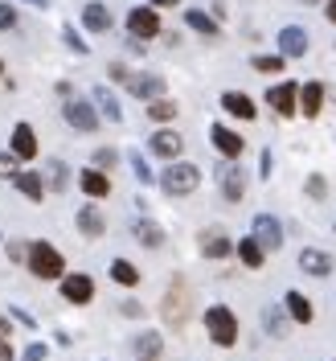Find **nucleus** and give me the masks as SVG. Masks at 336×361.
<instances>
[{"label":"nucleus","mask_w":336,"mask_h":361,"mask_svg":"<svg viewBox=\"0 0 336 361\" xmlns=\"http://www.w3.org/2000/svg\"><path fill=\"white\" fill-rule=\"evenodd\" d=\"M160 316H164L168 329H185L189 324V316H193V292H189V283L180 275L168 283V295L160 300Z\"/></svg>","instance_id":"obj_1"},{"label":"nucleus","mask_w":336,"mask_h":361,"mask_svg":"<svg viewBox=\"0 0 336 361\" xmlns=\"http://www.w3.org/2000/svg\"><path fill=\"white\" fill-rule=\"evenodd\" d=\"M29 271L37 275V279H62L66 275V259H62V250L49 247V243H29Z\"/></svg>","instance_id":"obj_2"},{"label":"nucleus","mask_w":336,"mask_h":361,"mask_svg":"<svg viewBox=\"0 0 336 361\" xmlns=\"http://www.w3.org/2000/svg\"><path fill=\"white\" fill-rule=\"evenodd\" d=\"M205 333H209V341H213V345H222V349L238 345V316L230 312L225 304L205 308Z\"/></svg>","instance_id":"obj_3"},{"label":"nucleus","mask_w":336,"mask_h":361,"mask_svg":"<svg viewBox=\"0 0 336 361\" xmlns=\"http://www.w3.org/2000/svg\"><path fill=\"white\" fill-rule=\"evenodd\" d=\"M160 185H164V193H168V197H185V193H193V189L201 185V173H197V164H185V160H177L173 169H164Z\"/></svg>","instance_id":"obj_4"},{"label":"nucleus","mask_w":336,"mask_h":361,"mask_svg":"<svg viewBox=\"0 0 336 361\" xmlns=\"http://www.w3.org/2000/svg\"><path fill=\"white\" fill-rule=\"evenodd\" d=\"M62 111H66V123L74 132H94L99 128V111H94V103H87V99H74L70 94L66 103H62Z\"/></svg>","instance_id":"obj_5"},{"label":"nucleus","mask_w":336,"mask_h":361,"mask_svg":"<svg viewBox=\"0 0 336 361\" xmlns=\"http://www.w3.org/2000/svg\"><path fill=\"white\" fill-rule=\"evenodd\" d=\"M250 238L263 250H279L283 247V226H279V218H270V214H259V218L250 222Z\"/></svg>","instance_id":"obj_6"},{"label":"nucleus","mask_w":336,"mask_h":361,"mask_svg":"<svg viewBox=\"0 0 336 361\" xmlns=\"http://www.w3.org/2000/svg\"><path fill=\"white\" fill-rule=\"evenodd\" d=\"M62 300H70V304H90L94 300V279L82 275V271L62 275Z\"/></svg>","instance_id":"obj_7"},{"label":"nucleus","mask_w":336,"mask_h":361,"mask_svg":"<svg viewBox=\"0 0 336 361\" xmlns=\"http://www.w3.org/2000/svg\"><path fill=\"white\" fill-rule=\"evenodd\" d=\"M267 103L275 107V115L287 119V115L299 111V87H295V82H279V87L267 90Z\"/></svg>","instance_id":"obj_8"},{"label":"nucleus","mask_w":336,"mask_h":361,"mask_svg":"<svg viewBox=\"0 0 336 361\" xmlns=\"http://www.w3.org/2000/svg\"><path fill=\"white\" fill-rule=\"evenodd\" d=\"M218 185H222V197L230 205H238L242 193H247V177H242L238 164H222V169H218Z\"/></svg>","instance_id":"obj_9"},{"label":"nucleus","mask_w":336,"mask_h":361,"mask_svg":"<svg viewBox=\"0 0 336 361\" xmlns=\"http://www.w3.org/2000/svg\"><path fill=\"white\" fill-rule=\"evenodd\" d=\"M209 140H213V148H218L225 160H238V157H242V148H247V144H242V135L230 132L225 123H213V128H209Z\"/></svg>","instance_id":"obj_10"},{"label":"nucleus","mask_w":336,"mask_h":361,"mask_svg":"<svg viewBox=\"0 0 336 361\" xmlns=\"http://www.w3.org/2000/svg\"><path fill=\"white\" fill-rule=\"evenodd\" d=\"M299 271L304 275H316V279H324V275H332V255L320 247H304L299 250Z\"/></svg>","instance_id":"obj_11"},{"label":"nucleus","mask_w":336,"mask_h":361,"mask_svg":"<svg viewBox=\"0 0 336 361\" xmlns=\"http://www.w3.org/2000/svg\"><path fill=\"white\" fill-rule=\"evenodd\" d=\"M304 54H308V33L299 25L279 29V58H304Z\"/></svg>","instance_id":"obj_12"},{"label":"nucleus","mask_w":336,"mask_h":361,"mask_svg":"<svg viewBox=\"0 0 336 361\" xmlns=\"http://www.w3.org/2000/svg\"><path fill=\"white\" fill-rule=\"evenodd\" d=\"M127 29H132V37H160V17L152 8H132L127 13Z\"/></svg>","instance_id":"obj_13"},{"label":"nucleus","mask_w":336,"mask_h":361,"mask_svg":"<svg viewBox=\"0 0 336 361\" xmlns=\"http://www.w3.org/2000/svg\"><path fill=\"white\" fill-rule=\"evenodd\" d=\"M123 87L132 90L135 99H152V103H156L160 94H164V78H160V74H132Z\"/></svg>","instance_id":"obj_14"},{"label":"nucleus","mask_w":336,"mask_h":361,"mask_svg":"<svg viewBox=\"0 0 336 361\" xmlns=\"http://www.w3.org/2000/svg\"><path fill=\"white\" fill-rule=\"evenodd\" d=\"M82 25H87L90 33H107L111 29V8L103 0H90L87 8H82Z\"/></svg>","instance_id":"obj_15"},{"label":"nucleus","mask_w":336,"mask_h":361,"mask_svg":"<svg viewBox=\"0 0 336 361\" xmlns=\"http://www.w3.org/2000/svg\"><path fill=\"white\" fill-rule=\"evenodd\" d=\"M283 308H287V316H292L295 324H312V316H316L312 300H308L304 292H287L283 295Z\"/></svg>","instance_id":"obj_16"},{"label":"nucleus","mask_w":336,"mask_h":361,"mask_svg":"<svg viewBox=\"0 0 336 361\" xmlns=\"http://www.w3.org/2000/svg\"><path fill=\"white\" fill-rule=\"evenodd\" d=\"M148 148H152L156 157L173 160V157H180V148H185V140H180L177 132H168V128H164V132H156L152 140H148Z\"/></svg>","instance_id":"obj_17"},{"label":"nucleus","mask_w":336,"mask_h":361,"mask_svg":"<svg viewBox=\"0 0 336 361\" xmlns=\"http://www.w3.org/2000/svg\"><path fill=\"white\" fill-rule=\"evenodd\" d=\"M222 107L230 115H238V119H254V115H259V107L250 103V94H242V90H225V94H222Z\"/></svg>","instance_id":"obj_18"},{"label":"nucleus","mask_w":336,"mask_h":361,"mask_svg":"<svg viewBox=\"0 0 336 361\" xmlns=\"http://www.w3.org/2000/svg\"><path fill=\"white\" fill-rule=\"evenodd\" d=\"M13 157L17 160L37 157V140H33V128H29V123H17V132H13Z\"/></svg>","instance_id":"obj_19"},{"label":"nucleus","mask_w":336,"mask_h":361,"mask_svg":"<svg viewBox=\"0 0 336 361\" xmlns=\"http://www.w3.org/2000/svg\"><path fill=\"white\" fill-rule=\"evenodd\" d=\"M320 107H324V87H320V82L299 87V111L308 115V119H316V115H320Z\"/></svg>","instance_id":"obj_20"},{"label":"nucleus","mask_w":336,"mask_h":361,"mask_svg":"<svg viewBox=\"0 0 336 361\" xmlns=\"http://www.w3.org/2000/svg\"><path fill=\"white\" fill-rule=\"evenodd\" d=\"M230 238H225L222 230H205L201 234V255L205 259H225V255H230Z\"/></svg>","instance_id":"obj_21"},{"label":"nucleus","mask_w":336,"mask_h":361,"mask_svg":"<svg viewBox=\"0 0 336 361\" xmlns=\"http://www.w3.org/2000/svg\"><path fill=\"white\" fill-rule=\"evenodd\" d=\"M78 230H82L87 238H103L107 222H103V214H99L94 205H82V209H78Z\"/></svg>","instance_id":"obj_22"},{"label":"nucleus","mask_w":336,"mask_h":361,"mask_svg":"<svg viewBox=\"0 0 336 361\" xmlns=\"http://www.w3.org/2000/svg\"><path fill=\"white\" fill-rule=\"evenodd\" d=\"M94 103H99V111L107 115L111 123H123V107H119V99L107 87H94Z\"/></svg>","instance_id":"obj_23"},{"label":"nucleus","mask_w":336,"mask_h":361,"mask_svg":"<svg viewBox=\"0 0 336 361\" xmlns=\"http://www.w3.org/2000/svg\"><path fill=\"white\" fill-rule=\"evenodd\" d=\"M82 193H87V197H107V193H111V180L103 177L99 169H87V173H82Z\"/></svg>","instance_id":"obj_24"},{"label":"nucleus","mask_w":336,"mask_h":361,"mask_svg":"<svg viewBox=\"0 0 336 361\" xmlns=\"http://www.w3.org/2000/svg\"><path fill=\"white\" fill-rule=\"evenodd\" d=\"M13 180H17V189H21L29 202H42V197H45V180L37 177V173H17Z\"/></svg>","instance_id":"obj_25"},{"label":"nucleus","mask_w":336,"mask_h":361,"mask_svg":"<svg viewBox=\"0 0 336 361\" xmlns=\"http://www.w3.org/2000/svg\"><path fill=\"white\" fill-rule=\"evenodd\" d=\"M160 349H164L160 333H139V337H135V353H139V361H156Z\"/></svg>","instance_id":"obj_26"},{"label":"nucleus","mask_w":336,"mask_h":361,"mask_svg":"<svg viewBox=\"0 0 336 361\" xmlns=\"http://www.w3.org/2000/svg\"><path fill=\"white\" fill-rule=\"evenodd\" d=\"M185 25H189V29H197L201 37H218V21H213L209 13H197V8H189V13H185Z\"/></svg>","instance_id":"obj_27"},{"label":"nucleus","mask_w":336,"mask_h":361,"mask_svg":"<svg viewBox=\"0 0 336 361\" xmlns=\"http://www.w3.org/2000/svg\"><path fill=\"white\" fill-rule=\"evenodd\" d=\"M135 243H139V247H152V250H156L160 243H164V230H160L156 222H135Z\"/></svg>","instance_id":"obj_28"},{"label":"nucleus","mask_w":336,"mask_h":361,"mask_svg":"<svg viewBox=\"0 0 336 361\" xmlns=\"http://www.w3.org/2000/svg\"><path fill=\"white\" fill-rule=\"evenodd\" d=\"M263 255H267V250L259 247L254 238H242V243H238V259H242V263H247L250 271H259V267H263Z\"/></svg>","instance_id":"obj_29"},{"label":"nucleus","mask_w":336,"mask_h":361,"mask_svg":"<svg viewBox=\"0 0 336 361\" xmlns=\"http://www.w3.org/2000/svg\"><path fill=\"white\" fill-rule=\"evenodd\" d=\"M111 279L115 283H123V288H135V283H139V271H135L127 259H115L111 263Z\"/></svg>","instance_id":"obj_30"},{"label":"nucleus","mask_w":336,"mask_h":361,"mask_svg":"<svg viewBox=\"0 0 336 361\" xmlns=\"http://www.w3.org/2000/svg\"><path fill=\"white\" fill-rule=\"evenodd\" d=\"M45 180H49V189H54V193H62V189H66V180H70L66 164H62V160H49V173H45Z\"/></svg>","instance_id":"obj_31"},{"label":"nucleus","mask_w":336,"mask_h":361,"mask_svg":"<svg viewBox=\"0 0 336 361\" xmlns=\"http://www.w3.org/2000/svg\"><path fill=\"white\" fill-rule=\"evenodd\" d=\"M173 115H177V103H173V99H156V103H148V119H156V123L173 119Z\"/></svg>","instance_id":"obj_32"},{"label":"nucleus","mask_w":336,"mask_h":361,"mask_svg":"<svg viewBox=\"0 0 336 361\" xmlns=\"http://www.w3.org/2000/svg\"><path fill=\"white\" fill-rule=\"evenodd\" d=\"M263 320H267V333H270V337H287V320L279 316V308H267V312H263Z\"/></svg>","instance_id":"obj_33"},{"label":"nucleus","mask_w":336,"mask_h":361,"mask_svg":"<svg viewBox=\"0 0 336 361\" xmlns=\"http://www.w3.org/2000/svg\"><path fill=\"white\" fill-rule=\"evenodd\" d=\"M304 189H308V197H312V202H324V197H328V180L320 177V173H312Z\"/></svg>","instance_id":"obj_34"},{"label":"nucleus","mask_w":336,"mask_h":361,"mask_svg":"<svg viewBox=\"0 0 336 361\" xmlns=\"http://www.w3.org/2000/svg\"><path fill=\"white\" fill-rule=\"evenodd\" d=\"M250 66L259 70V74H279V70H283V58H270V54H263V58H254Z\"/></svg>","instance_id":"obj_35"},{"label":"nucleus","mask_w":336,"mask_h":361,"mask_svg":"<svg viewBox=\"0 0 336 361\" xmlns=\"http://www.w3.org/2000/svg\"><path fill=\"white\" fill-rule=\"evenodd\" d=\"M132 169H135V180H144V185H152V169H148V160L132 152Z\"/></svg>","instance_id":"obj_36"},{"label":"nucleus","mask_w":336,"mask_h":361,"mask_svg":"<svg viewBox=\"0 0 336 361\" xmlns=\"http://www.w3.org/2000/svg\"><path fill=\"white\" fill-rule=\"evenodd\" d=\"M8 259H13V263H25V259H29V243L13 238V243H8Z\"/></svg>","instance_id":"obj_37"},{"label":"nucleus","mask_w":336,"mask_h":361,"mask_svg":"<svg viewBox=\"0 0 336 361\" xmlns=\"http://www.w3.org/2000/svg\"><path fill=\"white\" fill-rule=\"evenodd\" d=\"M45 357H49V349H45L42 341H33V345L21 353V361H45Z\"/></svg>","instance_id":"obj_38"},{"label":"nucleus","mask_w":336,"mask_h":361,"mask_svg":"<svg viewBox=\"0 0 336 361\" xmlns=\"http://www.w3.org/2000/svg\"><path fill=\"white\" fill-rule=\"evenodd\" d=\"M0 177H4V180H13V177H17V157L0 152Z\"/></svg>","instance_id":"obj_39"},{"label":"nucleus","mask_w":336,"mask_h":361,"mask_svg":"<svg viewBox=\"0 0 336 361\" xmlns=\"http://www.w3.org/2000/svg\"><path fill=\"white\" fill-rule=\"evenodd\" d=\"M62 37H66V45H70V49H74V54H87V42H82V37H78V33H74L70 25H66V29H62Z\"/></svg>","instance_id":"obj_40"},{"label":"nucleus","mask_w":336,"mask_h":361,"mask_svg":"<svg viewBox=\"0 0 336 361\" xmlns=\"http://www.w3.org/2000/svg\"><path fill=\"white\" fill-rule=\"evenodd\" d=\"M13 25H17V8L0 0V29H13Z\"/></svg>","instance_id":"obj_41"},{"label":"nucleus","mask_w":336,"mask_h":361,"mask_svg":"<svg viewBox=\"0 0 336 361\" xmlns=\"http://www.w3.org/2000/svg\"><path fill=\"white\" fill-rule=\"evenodd\" d=\"M94 164H99V169H111L115 164V148H99V152H94Z\"/></svg>","instance_id":"obj_42"},{"label":"nucleus","mask_w":336,"mask_h":361,"mask_svg":"<svg viewBox=\"0 0 336 361\" xmlns=\"http://www.w3.org/2000/svg\"><path fill=\"white\" fill-rule=\"evenodd\" d=\"M111 78H115V82H127V78H132V70H127V66H119V62H115V66H111Z\"/></svg>","instance_id":"obj_43"},{"label":"nucleus","mask_w":336,"mask_h":361,"mask_svg":"<svg viewBox=\"0 0 336 361\" xmlns=\"http://www.w3.org/2000/svg\"><path fill=\"white\" fill-rule=\"evenodd\" d=\"M0 361H17V357H13V349H8V341H4V337H0Z\"/></svg>","instance_id":"obj_44"},{"label":"nucleus","mask_w":336,"mask_h":361,"mask_svg":"<svg viewBox=\"0 0 336 361\" xmlns=\"http://www.w3.org/2000/svg\"><path fill=\"white\" fill-rule=\"evenodd\" d=\"M139 312H144L139 304H132V300H123V316H139Z\"/></svg>","instance_id":"obj_45"},{"label":"nucleus","mask_w":336,"mask_h":361,"mask_svg":"<svg viewBox=\"0 0 336 361\" xmlns=\"http://www.w3.org/2000/svg\"><path fill=\"white\" fill-rule=\"evenodd\" d=\"M13 320H21V324H29V329H33V316L21 312V308H13Z\"/></svg>","instance_id":"obj_46"},{"label":"nucleus","mask_w":336,"mask_h":361,"mask_svg":"<svg viewBox=\"0 0 336 361\" xmlns=\"http://www.w3.org/2000/svg\"><path fill=\"white\" fill-rule=\"evenodd\" d=\"M148 4H160V8H177L180 0H148Z\"/></svg>","instance_id":"obj_47"},{"label":"nucleus","mask_w":336,"mask_h":361,"mask_svg":"<svg viewBox=\"0 0 336 361\" xmlns=\"http://www.w3.org/2000/svg\"><path fill=\"white\" fill-rule=\"evenodd\" d=\"M8 333H13V324H8V320L0 316V337H8Z\"/></svg>","instance_id":"obj_48"},{"label":"nucleus","mask_w":336,"mask_h":361,"mask_svg":"<svg viewBox=\"0 0 336 361\" xmlns=\"http://www.w3.org/2000/svg\"><path fill=\"white\" fill-rule=\"evenodd\" d=\"M324 13H328V21L336 25V0H328V8H324Z\"/></svg>","instance_id":"obj_49"},{"label":"nucleus","mask_w":336,"mask_h":361,"mask_svg":"<svg viewBox=\"0 0 336 361\" xmlns=\"http://www.w3.org/2000/svg\"><path fill=\"white\" fill-rule=\"evenodd\" d=\"M299 4H320V0H299Z\"/></svg>","instance_id":"obj_50"},{"label":"nucleus","mask_w":336,"mask_h":361,"mask_svg":"<svg viewBox=\"0 0 336 361\" xmlns=\"http://www.w3.org/2000/svg\"><path fill=\"white\" fill-rule=\"evenodd\" d=\"M29 4H45V0H29Z\"/></svg>","instance_id":"obj_51"},{"label":"nucleus","mask_w":336,"mask_h":361,"mask_svg":"<svg viewBox=\"0 0 336 361\" xmlns=\"http://www.w3.org/2000/svg\"><path fill=\"white\" fill-rule=\"evenodd\" d=\"M332 230H336V222H332Z\"/></svg>","instance_id":"obj_52"},{"label":"nucleus","mask_w":336,"mask_h":361,"mask_svg":"<svg viewBox=\"0 0 336 361\" xmlns=\"http://www.w3.org/2000/svg\"><path fill=\"white\" fill-rule=\"evenodd\" d=\"M0 70H4V66H0Z\"/></svg>","instance_id":"obj_53"}]
</instances>
